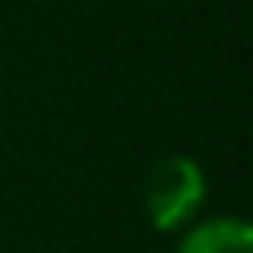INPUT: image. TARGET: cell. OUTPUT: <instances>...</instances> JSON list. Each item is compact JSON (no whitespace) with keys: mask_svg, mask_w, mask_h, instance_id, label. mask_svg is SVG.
Wrapping results in <instances>:
<instances>
[{"mask_svg":"<svg viewBox=\"0 0 253 253\" xmlns=\"http://www.w3.org/2000/svg\"><path fill=\"white\" fill-rule=\"evenodd\" d=\"M205 171L194 157H164L153 164L149 179H145L142 201H145V216L157 231H175L186 220H194L201 205H205Z\"/></svg>","mask_w":253,"mask_h":253,"instance_id":"obj_1","label":"cell"},{"mask_svg":"<svg viewBox=\"0 0 253 253\" xmlns=\"http://www.w3.org/2000/svg\"><path fill=\"white\" fill-rule=\"evenodd\" d=\"M179 253H253V227L238 216H220L190 227Z\"/></svg>","mask_w":253,"mask_h":253,"instance_id":"obj_2","label":"cell"}]
</instances>
